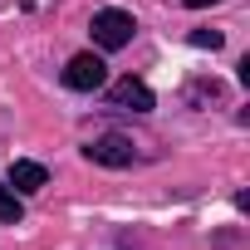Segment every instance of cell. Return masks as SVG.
<instances>
[{
	"mask_svg": "<svg viewBox=\"0 0 250 250\" xmlns=\"http://www.w3.org/2000/svg\"><path fill=\"white\" fill-rule=\"evenodd\" d=\"M64 83H69L74 93H93V88L108 83V64H103L98 54H74V59L64 64Z\"/></svg>",
	"mask_w": 250,
	"mask_h": 250,
	"instance_id": "obj_2",
	"label": "cell"
},
{
	"mask_svg": "<svg viewBox=\"0 0 250 250\" xmlns=\"http://www.w3.org/2000/svg\"><path fill=\"white\" fill-rule=\"evenodd\" d=\"M83 157L88 162H98V167H133V138H123V133H103V138H93L88 147H83Z\"/></svg>",
	"mask_w": 250,
	"mask_h": 250,
	"instance_id": "obj_3",
	"label": "cell"
},
{
	"mask_svg": "<svg viewBox=\"0 0 250 250\" xmlns=\"http://www.w3.org/2000/svg\"><path fill=\"white\" fill-rule=\"evenodd\" d=\"M133 30H138V25H133L128 10H113V5H108V10L93 15V44H98V49H123V44H133Z\"/></svg>",
	"mask_w": 250,
	"mask_h": 250,
	"instance_id": "obj_1",
	"label": "cell"
},
{
	"mask_svg": "<svg viewBox=\"0 0 250 250\" xmlns=\"http://www.w3.org/2000/svg\"><path fill=\"white\" fill-rule=\"evenodd\" d=\"M20 216H25L20 191H15L10 182H0V226H20Z\"/></svg>",
	"mask_w": 250,
	"mask_h": 250,
	"instance_id": "obj_6",
	"label": "cell"
},
{
	"mask_svg": "<svg viewBox=\"0 0 250 250\" xmlns=\"http://www.w3.org/2000/svg\"><path fill=\"white\" fill-rule=\"evenodd\" d=\"M216 5H221V0H216Z\"/></svg>",
	"mask_w": 250,
	"mask_h": 250,
	"instance_id": "obj_9",
	"label": "cell"
},
{
	"mask_svg": "<svg viewBox=\"0 0 250 250\" xmlns=\"http://www.w3.org/2000/svg\"><path fill=\"white\" fill-rule=\"evenodd\" d=\"M187 98H191V103H196V98H221V83H216V79H211V83H191Z\"/></svg>",
	"mask_w": 250,
	"mask_h": 250,
	"instance_id": "obj_8",
	"label": "cell"
},
{
	"mask_svg": "<svg viewBox=\"0 0 250 250\" xmlns=\"http://www.w3.org/2000/svg\"><path fill=\"white\" fill-rule=\"evenodd\" d=\"M191 44H196V49H221L226 35H221V30H191Z\"/></svg>",
	"mask_w": 250,
	"mask_h": 250,
	"instance_id": "obj_7",
	"label": "cell"
},
{
	"mask_svg": "<svg viewBox=\"0 0 250 250\" xmlns=\"http://www.w3.org/2000/svg\"><path fill=\"white\" fill-rule=\"evenodd\" d=\"M108 103L113 108H123V113H152L157 108V98H152V88L143 83V79H118V83H108Z\"/></svg>",
	"mask_w": 250,
	"mask_h": 250,
	"instance_id": "obj_4",
	"label": "cell"
},
{
	"mask_svg": "<svg viewBox=\"0 0 250 250\" xmlns=\"http://www.w3.org/2000/svg\"><path fill=\"white\" fill-rule=\"evenodd\" d=\"M10 187H15L20 196H30V191L49 187V172H44V162H30V157H15V162H10Z\"/></svg>",
	"mask_w": 250,
	"mask_h": 250,
	"instance_id": "obj_5",
	"label": "cell"
}]
</instances>
